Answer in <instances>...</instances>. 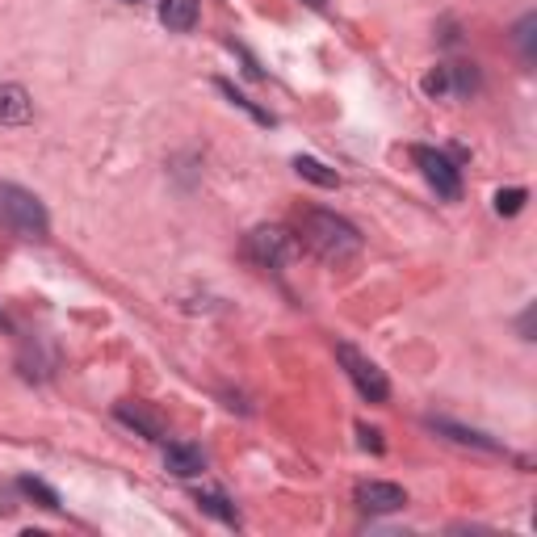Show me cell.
I'll return each mask as SVG.
<instances>
[{"instance_id": "17", "label": "cell", "mask_w": 537, "mask_h": 537, "mask_svg": "<svg viewBox=\"0 0 537 537\" xmlns=\"http://www.w3.org/2000/svg\"><path fill=\"white\" fill-rule=\"evenodd\" d=\"M219 89H223V93H227V97H231V101H235V105H240V110H248V114H252V118H256V122H265V126H269V122H273V118H269V114H265V110H256V105H252V101H248V97H244V93H235V89H231V84H227V80H219Z\"/></svg>"}, {"instance_id": "10", "label": "cell", "mask_w": 537, "mask_h": 537, "mask_svg": "<svg viewBox=\"0 0 537 537\" xmlns=\"http://www.w3.org/2000/svg\"><path fill=\"white\" fill-rule=\"evenodd\" d=\"M114 416H118L126 428H135L139 437H147V441H164V424H160L152 412H147V407H139V403H135V407H131V403H118V407H114Z\"/></svg>"}, {"instance_id": "22", "label": "cell", "mask_w": 537, "mask_h": 537, "mask_svg": "<svg viewBox=\"0 0 537 537\" xmlns=\"http://www.w3.org/2000/svg\"><path fill=\"white\" fill-rule=\"evenodd\" d=\"M126 5H139V0H126Z\"/></svg>"}, {"instance_id": "13", "label": "cell", "mask_w": 537, "mask_h": 537, "mask_svg": "<svg viewBox=\"0 0 537 537\" xmlns=\"http://www.w3.org/2000/svg\"><path fill=\"white\" fill-rule=\"evenodd\" d=\"M294 173L303 177V181H311V185H319V189H340V177L332 173L328 164H319L315 156H298L294 160Z\"/></svg>"}, {"instance_id": "4", "label": "cell", "mask_w": 537, "mask_h": 537, "mask_svg": "<svg viewBox=\"0 0 537 537\" xmlns=\"http://www.w3.org/2000/svg\"><path fill=\"white\" fill-rule=\"evenodd\" d=\"M336 361L345 365V374H349V382L361 391V399H370V403H386V399H391V382H386V374L378 370V361H370L361 349H353V345L340 340V345H336Z\"/></svg>"}, {"instance_id": "6", "label": "cell", "mask_w": 537, "mask_h": 537, "mask_svg": "<svg viewBox=\"0 0 537 537\" xmlns=\"http://www.w3.org/2000/svg\"><path fill=\"white\" fill-rule=\"evenodd\" d=\"M407 504V491L399 483H382V479H370V483H357V508L361 512H374V517H391Z\"/></svg>"}, {"instance_id": "7", "label": "cell", "mask_w": 537, "mask_h": 537, "mask_svg": "<svg viewBox=\"0 0 537 537\" xmlns=\"http://www.w3.org/2000/svg\"><path fill=\"white\" fill-rule=\"evenodd\" d=\"M164 470L168 475H177V479H198L206 470V454L198 445H189V441H173L164 449Z\"/></svg>"}, {"instance_id": "15", "label": "cell", "mask_w": 537, "mask_h": 537, "mask_svg": "<svg viewBox=\"0 0 537 537\" xmlns=\"http://www.w3.org/2000/svg\"><path fill=\"white\" fill-rule=\"evenodd\" d=\"M525 202H529L525 189H500L496 193V214H521Z\"/></svg>"}, {"instance_id": "5", "label": "cell", "mask_w": 537, "mask_h": 537, "mask_svg": "<svg viewBox=\"0 0 537 537\" xmlns=\"http://www.w3.org/2000/svg\"><path fill=\"white\" fill-rule=\"evenodd\" d=\"M412 160L420 164L424 181L437 189V198H445V202L462 198V173H458V164L449 160L445 152H437V147H412Z\"/></svg>"}, {"instance_id": "11", "label": "cell", "mask_w": 537, "mask_h": 537, "mask_svg": "<svg viewBox=\"0 0 537 537\" xmlns=\"http://www.w3.org/2000/svg\"><path fill=\"white\" fill-rule=\"evenodd\" d=\"M160 21L173 34H189L198 26V0H160Z\"/></svg>"}, {"instance_id": "12", "label": "cell", "mask_w": 537, "mask_h": 537, "mask_svg": "<svg viewBox=\"0 0 537 537\" xmlns=\"http://www.w3.org/2000/svg\"><path fill=\"white\" fill-rule=\"evenodd\" d=\"M198 508L206 512V517L223 521V525H240V512H235V504L223 496V491H198Z\"/></svg>"}, {"instance_id": "8", "label": "cell", "mask_w": 537, "mask_h": 537, "mask_svg": "<svg viewBox=\"0 0 537 537\" xmlns=\"http://www.w3.org/2000/svg\"><path fill=\"white\" fill-rule=\"evenodd\" d=\"M428 428H433V433H441V437H449L454 445H470V449H483V454H500V441H491L487 433H475V428H466V424H454V420H428Z\"/></svg>"}, {"instance_id": "20", "label": "cell", "mask_w": 537, "mask_h": 537, "mask_svg": "<svg viewBox=\"0 0 537 537\" xmlns=\"http://www.w3.org/2000/svg\"><path fill=\"white\" fill-rule=\"evenodd\" d=\"M0 328H5V332H13V324H9V315H5V311H0Z\"/></svg>"}, {"instance_id": "18", "label": "cell", "mask_w": 537, "mask_h": 537, "mask_svg": "<svg viewBox=\"0 0 537 537\" xmlns=\"http://www.w3.org/2000/svg\"><path fill=\"white\" fill-rule=\"evenodd\" d=\"M533 26H537L533 13H529V17H521V26H517V47H521V55H525V59H533Z\"/></svg>"}, {"instance_id": "3", "label": "cell", "mask_w": 537, "mask_h": 537, "mask_svg": "<svg viewBox=\"0 0 537 537\" xmlns=\"http://www.w3.org/2000/svg\"><path fill=\"white\" fill-rule=\"evenodd\" d=\"M244 256L261 269H286L294 261V235L286 227H252L244 235Z\"/></svg>"}, {"instance_id": "19", "label": "cell", "mask_w": 537, "mask_h": 537, "mask_svg": "<svg viewBox=\"0 0 537 537\" xmlns=\"http://www.w3.org/2000/svg\"><path fill=\"white\" fill-rule=\"evenodd\" d=\"M357 437H361V445L365 449H374V454H382V433H378V428H370V424H357Z\"/></svg>"}, {"instance_id": "2", "label": "cell", "mask_w": 537, "mask_h": 537, "mask_svg": "<svg viewBox=\"0 0 537 537\" xmlns=\"http://www.w3.org/2000/svg\"><path fill=\"white\" fill-rule=\"evenodd\" d=\"M0 227L17 240H47L51 235V214L30 189L13 181H0Z\"/></svg>"}, {"instance_id": "16", "label": "cell", "mask_w": 537, "mask_h": 537, "mask_svg": "<svg viewBox=\"0 0 537 537\" xmlns=\"http://www.w3.org/2000/svg\"><path fill=\"white\" fill-rule=\"evenodd\" d=\"M424 93L428 97H449V63H441V68H433L424 76Z\"/></svg>"}, {"instance_id": "1", "label": "cell", "mask_w": 537, "mask_h": 537, "mask_svg": "<svg viewBox=\"0 0 537 537\" xmlns=\"http://www.w3.org/2000/svg\"><path fill=\"white\" fill-rule=\"evenodd\" d=\"M298 235H303V244L328 265H345L361 252V231L336 210H319V206L303 210L298 214Z\"/></svg>"}, {"instance_id": "14", "label": "cell", "mask_w": 537, "mask_h": 537, "mask_svg": "<svg viewBox=\"0 0 537 537\" xmlns=\"http://www.w3.org/2000/svg\"><path fill=\"white\" fill-rule=\"evenodd\" d=\"M17 487L26 491L30 500H38L42 508H51V512H59V496H55V487H47L42 479H34V475H26V479H17Z\"/></svg>"}, {"instance_id": "9", "label": "cell", "mask_w": 537, "mask_h": 537, "mask_svg": "<svg viewBox=\"0 0 537 537\" xmlns=\"http://www.w3.org/2000/svg\"><path fill=\"white\" fill-rule=\"evenodd\" d=\"M34 118V101L21 84H0V122L5 126H26Z\"/></svg>"}, {"instance_id": "21", "label": "cell", "mask_w": 537, "mask_h": 537, "mask_svg": "<svg viewBox=\"0 0 537 537\" xmlns=\"http://www.w3.org/2000/svg\"><path fill=\"white\" fill-rule=\"evenodd\" d=\"M307 5H315V9H324V5H328V0H307Z\"/></svg>"}]
</instances>
